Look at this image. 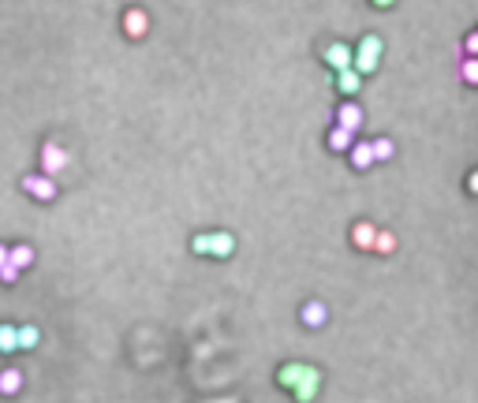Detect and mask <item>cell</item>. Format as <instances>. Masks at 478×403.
Wrapping results in <instances>:
<instances>
[{
	"instance_id": "obj_1",
	"label": "cell",
	"mask_w": 478,
	"mask_h": 403,
	"mask_svg": "<svg viewBox=\"0 0 478 403\" xmlns=\"http://www.w3.org/2000/svg\"><path fill=\"white\" fill-rule=\"evenodd\" d=\"M277 384L288 389L296 403H314L318 389H321V370L310 362H284L277 370Z\"/></svg>"
},
{
	"instance_id": "obj_2",
	"label": "cell",
	"mask_w": 478,
	"mask_h": 403,
	"mask_svg": "<svg viewBox=\"0 0 478 403\" xmlns=\"http://www.w3.org/2000/svg\"><path fill=\"white\" fill-rule=\"evenodd\" d=\"M381 38L378 34H366V38H358V45H355V60H352V68L358 71V75H374L378 71V63H381Z\"/></svg>"
},
{
	"instance_id": "obj_3",
	"label": "cell",
	"mask_w": 478,
	"mask_h": 403,
	"mask_svg": "<svg viewBox=\"0 0 478 403\" xmlns=\"http://www.w3.org/2000/svg\"><path fill=\"white\" fill-rule=\"evenodd\" d=\"M23 190L30 198H38V202H52L57 198V183H52V176H45V172H30V176H23Z\"/></svg>"
},
{
	"instance_id": "obj_4",
	"label": "cell",
	"mask_w": 478,
	"mask_h": 403,
	"mask_svg": "<svg viewBox=\"0 0 478 403\" xmlns=\"http://www.w3.org/2000/svg\"><path fill=\"white\" fill-rule=\"evenodd\" d=\"M236 250V239L228 232H202V254L209 258H232Z\"/></svg>"
},
{
	"instance_id": "obj_5",
	"label": "cell",
	"mask_w": 478,
	"mask_h": 403,
	"mask_svg": "<svg viewBox=\"0 0 478 403\" xmlns=\"http://www.w3.org/2000/svg\"><path fill=\"white\" fill-rule=\"evenodd\" d=\"M38 157H41V172H45V176H57V172H64V168L71 164L68 150H64V146H57V142H45Z\"/></svg>"
},
{
	"instance_id": "obj_6",
	"label": "cell",
	"mask_w": 478,
	"mask_h": 403,
	"mask_svg": "<svg viewBox=\"0 0 478 403\" xmlns=\"http://www.w3.org/2000/svg\"><path fill=\"white\" fill-rule=\"evenodd\" d=\"M321 60H325L329 68H333V75H336V71L352 68L355 49H352V45H344V41H329V45H325V52H321Z\"/></svg>"
},
{
	"instance_id": "obj_7",
	"label": "cell",
	"mask_w": 478,
	"mask_h": 403,
	"mask_svg": "<svg viewBox=\"0 0 478 403\" xmlns=\"http://www.w3.org/2000/svg\"><path fill=\"white\" fill-rule=\"evenodd\" d=\"M363 108H358V101H340V108H336V127H344V131H352L358 135L363 131Z\"/></svg>"
},
{
	"instance_id": "obj_8",
	"label": "cell",
	"mask_w": 478,
	"mask_h": 403,
	"mask_svg": "<svg viewBox=\"0 0 478 403\" xmlns=\"http://www.w3.org/2000/svg\"><path fill=\"white\" fill-rule=\"evenodd\" d=\"M146 30H150V15L142 12V8H127L124 12V34L127 38H146Z\"/></svg>"
},
{
	"instance_id": "obj_9",
	"label": "cell",
	"mask_w": 478,
	"mask_h": 403,
	"mask_svg": "<svg viewBox=\"0 0 478 403\" xmlns=\"http://www.w3.org/2000/svg\"><path fill=\"white\" fill-rule=\"evenodd\" d=\"M299 322L307 325V328H321V325L329 322V306H325V302H318V299L303 302V310H299Z\"/></svg>"
},
{
	"instance_id": "obj_10",
	"label": "cell",
	"mask_w": 478,
	"mask_h": 403,
	"mask_svg": "<svg viewBox=\"0 0 478 403\" xmlns=\"http://www.w3.org/2000/svg\"><path fill=\"white\" fill-rule=\"evenodd\" d=\"M374 235H378V228H374L370 221H355V228H352V243L358 246V250H374Z\"/></svg>"
},
{
	"instance_id": "obj_11",
	"label": "cell",
	"mask_w": 478,
	"mask_h": 403,
	"mask_svg": "<svg viewBox=\"0 0 478 403\" xmlns=\"http://www.w3.org/2000/svg\"><path fill=\"white\" fill-rule=\"evenodd\" d=\"M8 262H12L15 265V269H30V265H34V246L30 243H15V246H8Z\"/></svg>"
},
{
	"instance_id": "obj_12",
	"label": "cell",
	"mask_w": 478,
	"mask_h": 403,
	"mask_svg": "<svg viewBox=\"0 0 478 403\" xmlns=\"http://www.w3.org/2000/svg\"><path fill=\"white\" fill-rule=\"evenodd\" d=\"M347 157H352V164H355V168L358 172H366V168H370V164H374V150H370V142H352V150H347Z\"/></svg>"
},
{
	"instance_id": "obj_13",
	"label": "cell",
	"mask_w": 478,
	"mask_h": 403,
	"mask_svg": "<svg viewBox=\"0 0 478 403\" xmlns=\"http://www.w3.org/2000/svg\"><path fill=\"white\" fill-rule=\"evenodd\" d=\"M336 90H340V94H358V90H363V75H358L355 68L336 71Z\"/></svg>"
},
{
	"instance_id": "obj_14",
	"label": "cell",
	"mask_w": 478,
	"mask_h": 403,
	"mask_svg": "<svg viewBox=\"0 0 478 403\" xmlns=\"http://www.w3.org/2000/svg\"><path fill=\"white\" fill-rule=\"evenodd\" d=\"M23 389V373L15 370V366H8V370H0V396H15V392Z\"/></svg>"
},
{
	"instance_id": "obj_15",
	"label": "cell",
	"mask_w": 478,
	"mask_h": 403,
	"mask_svg": "<svg viewBox=\"0 0 478 403\" xmlns=\"http://www.w3.org/2000/svg\"><path fill=\"white\" fill-rule=\"evenodd\" d=\"M19 351V325H0V355H15Z\"/></svg>"
},
{
	"instance_id": "obj_16",
	"label": "cell",
	"mask_w": 478,
	"mask_h": 403,
	"mask_svg": "<svg viewBox=\"0 0 478 403\" xmlns=\"http://www.w3.org/2000/svg\"><path fill=\"white\" fill-rule=\"evenodd\" d=\"M352 142H355V135L344 131V127H333V131H329V139H325V146L333 153H347V150H352Z\"/></svg>"
},
{
	"instance_id": "obj_17",
	"label": "cell",
	"mask_w": 478,
	"mask_h": 403,
	"mask_svg": "<svg viewBox=\"0 0 478 403\" xmlns=\"http://www.w3.org/2000/svg\"><path fill=\"white\" fill-rule=\"evenodd\" d=\"M38 344H41L38 325H19V351H34Z\"/></svg>"
},
{
	"instance_id": "obj_18",
	"label": "cell",
	"mask_w": 478,
	"mask_h": 403,
	"mask_svg": "<svg viewBox=\"0 0 478 403\" xmlns=\"http://www.w3.org/2000/svg\"><path fill=\"white\" fill-rule=\"evenodd\" d=\"M370 150H374V161H392L396 146H392V139H374V142H370Z\"/></svg>"
},
{
	"instance_id": "obj_19",
	"label": "cell",
	"mask_w": 478,
	"mask_h": 403,
	"mask_svg": "<svg viewBox=\"0 0 478 403\" xmlns=\"http://www.w3.org/2000/svg\"><path fill=\"white\" fill-rule=\"evenodd\" d=\"M374 250H378V254H392V250H396V235H392V232H378V235H374Z\"/></svg>"
},
{
	"instance_id": "obj_20",
	"label": "cell",
	"mask_w": 478,
	"mask_h": 403,
	"mask_svg": "<svg viewBox=\"0 0 478 403\" xmlns=\"http://www.w3.org/2000/svg\"><path fill=\"white\" fill-rule=\"evenodd\" d=\"M459 75H463L467 86H478V57H467L463 68H459Z\"/></svg>"
},
{
	"instance_id": "obj_21",
	"label": "cell",
	"mask_w": 478,
	"mask_h": 403,
	"mask_svg": "<svg viewBox=\"0 0 478 403\" xmlns=\"http://www.w3.org/2000/svg\"><path fill=\"white\" fill-rule=\"evenodd\" d=\"M15 280H19V269H15L12 262H8V265H0V284H15Z\"/></svg>"
},
{
	"instance_id": "obj_22",
	"label": "cell",
	"mask_w": 478,
	"mask_h": 403,
	"mask_svg": "<svg viewBox=\"0 0 478 403\" xmlns=\"http://www.w3.org/2000/svg\"><path fill=\"white\" fill-rule=\"evenodd\" d=\"M463 52H467V57H478V30L463 38Z\"/></svg>"
},
{
	"instance_id": "obj_23",
	"label": "cell",
	"mask_w": 478,
	"mask_h": 403,
	"mask_svg": "<svg viewBox=\"0 0 478 403\" xmlns=\"http://www.w3.org/2000/svg\"><path fill=\"white\" fill-rule=\"evenodd\" d=\"M467 190H471V195H478V168L471 172V176H467Z\"/></svg>"
},
{
	"instance_id": "obj_24",
	"label": "cell",
	"mask_w": 478,
	"mask_h": 403,
	"mask_svg": "<svg viewBox=\"0 0 478 403\" xmlns=\"http://www.w3.org/2000/svg\"><path fill=\"white\" fill-rule=\"evenodd\" d=\"M370 4H374V8H392L396 0H370Z\"/></svg>"
},
{
	"instance_id": "obj_25",
	"label": "cell",
	"mask_w": 478,
	"mask_h": 403,
	"mask_svg": "<svg viewBox=\"0 0 478 403\" xmlns=\"http://www.w3.org/2000/svg\"><path fill=\"white\" fill-rule=\"evenodd\" d=\"M0 265H8V243H0Z\"/></svg>"
},
{
	"instance_id": "obj_26",
	"label": "cell",
	"mask_w": 478,
	"mask_h": 403,
	"mask_svg": "<svg viewBox=\"0 0 478 403\" xmlns=\"http://www.w3.org/2000/svg\"><path fill=\"white\" fill-rule=\"evenodd\" d=\"M206 403H236V400H206Z\"/></svg>"
}]
</instances>
